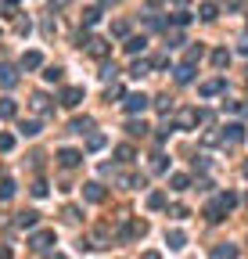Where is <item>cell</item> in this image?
Wrapping results in <instances>:
<instances>
[{"mask_svg":"<svg viewBox=\"0 0 248 259\" xmlns=\"http://www.w3.org/2000/svg\"><path fill=\"white\" fill-rule=\"evenodd\" d=\"M148 104H151V97H148V94H126L122 108H126L130 115H141V112H148Z\"/></svg>","mask_w":248,"mask_h":259,"instance_id":"7a4b0ae2","label":"cell"},{"mask_svg":"<svg viewBox=\"0 0 248 259\" xmlns=\"http://www.w3.org/2000/svg\"><path fill=\"white\" fill-rule=\"evenodd\" d=\"M198 18L201 22H216V18H220V7H216V4H201L198 7Z\"/></svg>","mask_w":248,"mask_h":259,"instance_id":"2e32d148","label":"cell"},{"mask_svg":"<svg viewBox=\"0 0 248 259\" xmlns=\"http://www.w3.org/2000/svg\"><path fill=\"white\" fill-rule=\"evenodd\" d=\"M148 72H151L148 62H133V69H130V76H137V80H141V76H148Z\"/></svg>","mask_w":248,"mask_h":259,"instance_id":"d6a6232c","label":"cell"},{"mask_svg":"<svg viewBox=\"0 0 248 259\" xmlns=\"http://www.w3.org/2000/svg\"><path fill=\"white\" fill-rule=\"evenodd\" d=\"M11 198H14V180L4 176V180H0V202H11Z\"/></svg>","mask_w":248,"mask_h":259,"instance_id":"603a6c76","label":"cell"},{"mask_svg":"<svg viewBox=\"0 0 248 259\" xmlns=\"http://www.w3.org/2000/svg\"><path fill=\"white\" fill-rule=\"evenodd\" d=\"M126 133H130V137H144V133H148V123H141V119H133V123L126 126Z\"/></svg>","mask_w":248,"mask_h":259,"instance_id":"f546056e","label":"cell"},{"mask_svg":"<svg viewBox=\"0 0 248 259\" xmlns=\"http://www.w3.org/2000/svg\"><path fill=\"white\" fill-rule=\"evenodd\" d=\"M148 4H162V0H148Z\"/></svg>","mask_w":248,"mask_h":259,"instance_id":"7dc6e473","label":"cell"},{"mask_svg":"<svg viewBox=\"0 0 248 259\" xmlns=\"http://www.w3.org/2000/svg\"><path fill=\"white\" fill-rule=\"evenodd\" d=\"M223 86H227L223 80H209V83L198 86V94H201V97H216V94H223Z\"/></svg>","mask_w":248,"mask_h":259,"instance_id":"8fae6325","label":"cell"},{"mask_svg":"<svg viewBox=\"0 0 248 259\" xmlns=\"http://www.w3.org/2000/svg\"><path fill=\"white\" fill-rule=\"evenodd\" d=\"M14 115H18V104L11 97H0V119H14Z\"/></svg>","mask_w":248,"mask_h":259,"instance_id":"ac0fdd59","label":"cell"},{"mask_svg":"<svg viewBox=\"0 0 248 259\" xmlns=\"http://www.w3.org/2000/svg\"><path fill=\"white\" fill-rule=\"evenodd\" d=\"M29 245H33V252H40V256H47L54 245H58V238H54V231H36L33 234V241H29Z\"/></svg>","mask_w":248,"mask_h":259,"instance_id":"6da1fadb","label":"cell"},{"mask_svg":"<svg viewBox=\"0 0 248 259\" xmlns=\"http://www.w3.org/2000/svg\"><path fill=\"white\" fill-rule=\"evenodd\" d=\"M83 198H86V202H104V187L97 184V180H90V184H83Z\"/></svg>","mask_w":248,"mask_h":259,"instance_id":"30bf717a","label":"cell"},{"mask_svg":"<svg viewBox=\"0 0 248 259\" xmlns=\"http://www.w3.org/2000/svg\"><path fill=\"white\" fill-rule=\"evenodd\" d=\"M36 220H40V212H33V209H25V212L14 216V223H18V227H36Z\"/></svg>","mask_w":248,"mask_h":259,"instance_id":"ffe728a7","label":"cell"},{"mask_svg":"<svg viewBox=\"0 0 248 259\" xmlns=\"http://www.w3.org/2000/svg\"><path fill=\"white\" fill-rule=\"evenodd\" d=\"M201 54H205V47L198 43V47H191V51H187V62H191V65H194V62H201Z\"/></svg>","mask_w":248,"mask_h":259,"instance_id":"d590c367","label":"cell"},{"mask_svg":"<svg viewBox=\"0 0 248 259\" xmlns=\"http://www.w3.org/2000/svg\"><path fill=\"white\" fill-rule=\"evenodd\" d=\"M22 69H43V54L40 51H25L22 54Z\"/></svg>","mask_w":248,"mask_h":259,"instance_id":"4fadbf2b","label":"cell"},{"mask_svg":"<svg viewBox=\"0 0 248 259\" xmlns=\"http://www.w3.org/2000/svg\"><path fill=\"white\" fill-rule=\"evenodd\" d=\"M212 256H216V259H223V256H238V249H234V245H216Z\"/></svg>","mask_w":248,"mask_h":259,"instance_id":"1f68e13d","label":"cell"},{"mask_svg":"<svg viewBox=\"0 0 248 259\" xmlns=\"http://www.w3.org/2000/svg\"><path fill=\"white\" fill-rule=\"evenodd\" d=\"M173 18V25H187L191 22V11H176V14H169Z\"/></svg>","mask_w":248,"mask_h":259,"instance_id":"836d02e7","label":"cell"},{"mask_svg":"<svg viewBox=\"0 0 248 259\" xmlns=\"http://www.w3.org/2000/svg\"><path fill=\"white\" fill-rule=\"evenodd\" d=\"M101 4H119V0H101Z\"/></svg>","mask_w":248,"mask_h":259,"instance_id":"bcb514c9","label":"cell"},{"mask_svg":"<svg viewBox=\"0 0 248 259\" xmlns=\"http://www.w3.org/2000/svg\"><path fill=\"white\" fill-rule=\"evenodd\" d=\"M115 159H119V162H133V159H137V151H133L130 144H119V148H115Z\"/></svg>","mask_w":248,"mask_h":259,"instance_id":"cb8c5ba5","label":"cell"},{"mask_svg":"<svg viewBox=\"0 0 248 259\" xmlns=\"http://www.w3.org/2000/svg\"><path fill=\"white\" fill-rule=\"evenodd\" d=\"M144 234H148V223L144 220H126V227H122V238H130V241L144 238Z\"/></svg>","mask_w":248,"mask_h":259,"instance_id":"5b68a950","label":"cell"},{"mask_svg":"<svg viewBox=\"0 0 248 259\" xmlns=\"http://www.w3.org/2000/svg\"><path fill=\"white\" fill-rule=\"evenodd\" d=\"M165 65H169V54H159V58L151 62V69H165Z\"/></svg>","mask_w":248,"mask_h":259,"instance_id":"60d3db41","label":"cell"},{"mask_svg":"<svg viewBox=\"0 0 248 259\" xmlns=\"http://www.w3.org/2000/svg\"><path fill=\"white\" fill-rule=\"evenodd\" d=\"M14 148V137L11 133H0V151H11Z\"/></svg>","mask_w":248,"mask_h":259,"instance_id":"8d00e7d4","label":"cell"},{"mask_svg":"<svg viewBox=\"0 0 248 259\" xmlns=\"http://www.w3.org/2000/svg\"><path fill=\"white\" fill-rule=\"evenodd\" d=\"M80 101H83V86H65L61 90V104H65V108H76Z\"/></svg>","mask_w":248,"mask_h":259,"instance_id":"9c48e42d","label":"cell"},{"mask_svg":"<svg viewBox=\"0 0 248 259\" xmlns=\"http://www.w3.org/2000/svg\"><path fill=\"white\" fill-rule=\"evenodd\" d=\"M223 7H227V11H238V7H241V0H223Z\"/></svg>","mask_w":248,"mask_h":259,"instance_id":"7bdbcfd3","label":"cell"},{"mask_svg":"<svg viewBox=\"0 0 248 259\" xmlns=\"http://www.w3.org/2000/svg\"><path fill=\"white\" fill-rule=\"evenodd\" d=\"M245 176H248V162H245Z\"/></svg>","mask_w":248,"mask_h":259,"instance_id":"681fc988","label":"cell"},{"mask_svg":"<svg viewBox=\"0 0 248 259\" xmlns=\"http://www.w3.org/2000/svg\"><path fill=\"white\" fill-rule=\"evenodd\" d=\"M173 76H176V83H191V80H194V65H191V62H183V65H176Z\"/></svg>","mask_w":248,"mask_h":259,"instance_id":"9a60e30c","label":"cell"},{"mask_svg":"<svg viewBox=\"0 0 248 259\" xmlns=\"http://www.w3.org/2000/svg\"><path fill=\"white\" fill-rule=\"evenodd\" d=\"M148 209H165V194L162 191H151L148 194Z\"/></svg>","mask_w":248,"mask_h":259,"instance_id":"83f0119b","label":"cell"},{"mask_svg":"<svg viewBox=\"0 0 248 259\" xmlns=\"http://www.w3.org/2000/svg\"><path fill=\"white\" fill-rule=\"evenodd\" d=\"M4 4H18V0H4Z\"/></svg>","mask_w":248,"mask_h":259,"instance_id":"c3c4849f","label":"cell"},{"mask_svg":"<svg viewBox=\"0 0 248 259\" xmlns=\"http://www.w3.org/2000/svg\"><path fill=\"white\" fill-rule=\"evenodd\" d=\"M29 104H33V112H40V115H47V112H51L47 94H33V101H29Z\"/></svg>","mask_w":248,"mask_h":259,"instance_id":"44dd1931","label":"cell"},{"mask_svg":"<svg viewBox=\"0 0 248 259\" xmlns=\"http://www.w3.org/2000/svg\"><path fill=\"white\" fill-rule=\"evenodd\" d=\"M83 43H86V51L94 54V58H108V51H112V47H108V40H101V36H86Z\"/></svg>","mask_w":248,"mask_h":259,"instance_id":"8992f818","label":"cell"},{"mask_svg":"<svg viewBox=\"0 0 248 259\" xmlns=\"http://www.w3.org/2000/svg\"><path fill=\"white\" fill-rule=\"evenodd\" d=\"M169 187H173V191H187L191 187V176L187 173H173V176H169Z\"/></svg>","mask_w":248,"mask_h":259,"instance_id":"e0dca14e","label":"cell"},{"mask_svg":"<svg viewBox=\"0 0 248 259\" xmlns=\"http://www.w3.org/2000/svg\"><path fill=\"white\" fill-rule=\"evenodd\" d=\"M165 245L173 249V252H180L183 245H187V234H183V231H169V234H165Z\"/></svg>","mask_w":248,"mask_h":259,"instance_id":"7c38bea8","label":"cell"},{"mask_svg":"<svg viewBox=\"0 0 248 259\" xmlns=\"http://www.w3.org/2000/svg\"><path fill=\"white\" fill-rule=\"evenodd\" d=\"M245 137H248V133H245L241 123H227V126H223V141H227V144H241Z\"/></svg>","mask_w":248,"mask_h":259,"instance_id":"52a82bcc","label":"cell"},{"mask_svg":"<svg viewBox=\"0 0 248 259\" xmlns=\"http://www.w3.org/2000/svg\"><path fill=\"white\" fill-rule=\"evenodd\" d=\"M227 212H230V209L223 205V198H216V202L205 205V220H209V223H220V220H227Z\"/></svg>","mask_w":248,"mask_h":259,"instance_id":"277c9868","label":"cell"},{"mask_svg":"<svg viewBox=\"0 0 248 259\" xmlns=\"http://www.w3.org/2000/svg\"><path fill=\"white\" fill-rule=\"evenodd\" d=\"M40 130H43V126L36 123V119H29V123H22V137H36Z\"/></svg>","mask_w":248,"mask_h":259,"instance_id":"4dcf8cb0","label":"cell"},{"mask_svg":"<svg viewBox=\"0 0 248 259\" xmlns=\"http://www.w3.org/2000/svg\"><path fill=\"white\" fill-rule=\"evenodd\" d=\"M61 72H65V69H58V65H47V69H43V80H47V83H61Z\"/></svg>","mask_w":248,"mask_h":259,"instance_id":"f1b7e54d","label":"cell"},{"mask_svg":"<svg viewBox=\"0 0 248 259\" xmlns=\"http://www.w3.org/2000/svg\"><path fill=\"white\" fill-rule=\"evenodd\" d=\"M115 72H119L115 65H104V69H101V76H104V80H108V83H112V80H115Z\"/></svg>","mask_w":248,"mask_h":259,"instance_id":"ab89813d","label":"cell"},{"mask_svg":"<svg viewBox=\"0 0 248 259\" xmlns=\"http://www.w3.org/2000/svg\"><path fill=\"white\" fill-rule=\"evenodd\" d=\"M201 119H209V112H201V108H183L176 123H180L183 130H191V126H198V123H201Z\"/></svg>","mask_w":248,"mask_h":259,"instance_id":"3957f363","label":"cell"},{"mask_svg":"<svg viewBox=\"0 0 248 259\" xmlns=\"http://www.w3.org/2000/svg\"><path fill=\"white\" fill-rule=\"evenodd\" d=\"M212 65H216V69H227V65H230V51H223V47L212 51Z\"/></svg>","mask_w":248,"mask_h":259,"instance_id":"d4e9b609","label":"cell"},{"mask_svg":"<svg viewBox=\"0 0 248 259\" xmlns=\"http://www.w3.org/2000/svg\"><path fill=\"white\" fill-rule=\"evenodd\" d=\"M241 54H248V40H245V43H241Z\"/></svg>","mask_w":248,"mask_h":259,"instance_id":"ee69618b","label":"cell"},{"mask_svg":"<svg viewBox=\"0 0 248 259\" xmlns=\"http://www.w3.org/2000/svg\"><path fill=\"white\" fill-rule=\"evenodd\" d=\"M173 4H176V7H183V4H187V0H173Z\"/></svg>","mask_w":248,"mask_h":259,"instance_id":"f6af8a7d","label":"cell"},{"mask_svg":"<svg viewBox=\"0 0 248 259\" xmlns=\"http://www.w3.org/2000/svg\"><path fill=\"white\" fill-rule=\"evenodd\" d=\"M94 130V119L83 115V119H72V133H90Z\"/></svg>","mask_w":248,"mask_h":259,"instance_id":"7402d4cb","label":"cell"},{"mask_svg":"<svg viewBox=\"0 0 248 259\" xmlns=\"http://www.w3.org/2000/svg\"><path fill=\"white\" fill-rule=\"evenodd\" d=\"M86 148H90V151H101V148H104V133H94V130H90V137H86Z\"/></svg>","mask_w":248,"mask_h":259,"instance_id":"484cf974","label":"cell"},{"mask_svg":"<svg viewBox=\"0 0 248 259\" xmlns=\"http://www.w3.org/2000/svg\"><path fill=\"white\" fill-rule=\"evenodd\" d=\"M33 194L43 198V194H47V184H43V180H36V184H33Z\"/></svg>","mask_w":248,"mask_h":259,"instance_id":"b9f144b4","label":"cell"},{"mask_svg":"<svg viewBox=\"0 0 248 259\" xmlns=\"http://www.w3.org/2000/svg\"><path fill=\"white\" fill-rule=\"evenodd\" d=\"M245 202H248V198H245Z\"/></svg>","mask_w":248,"mask_h":259,"instance_id":"f907efd6","label":"cell"},{"mask_svg":"<svg viewBox=\"0 0 248 259\" xmlns=\"http://www.w3.org/2000/svg\"><path fill=\"white\" fill-rule=\"evenodd\" d=\"M14 83H18V72H14L11 65H0V86H7V90H11Z\"/></svg>","mask_w":248,"mask_h":259,"instance_id":"5bb4252c","label":"cell"},{"mask_svg":"<svg viewBox=\"0 0 248 259\" xmlns=\"http://www.w3.org/2000/svg\"><path fill=\"white\" fill-rule=\"evenodd\" d=\"M151 173H165V155H155L151 159Z\"/></svg>","mask_w":248,"mask_h":259,"instance_id":"e575fe53","label":"cell"},{"mask_svg":"<svg viewBox=\"0 0 248 259\" xmlns=\"http://www.w3.org/2000/svg\"><path fill=\"white\" fill-rule=\"evenodd\" d=\"M126 33H130L126 22H115V25H112V36H126Z\"/></svg>","mask_w":248,"mask_h":259,"instance_id":"74e56055","label":"cell"},{"mask_svg":"<svg viewBox=\"0 0 248 259\" xmlns=\"http://www.w3.org/2000/svg\"><path fill=\"white\" fill-rule=\"evenodd\" d=\"M58 162L65 166V170H76V166L83 162V155H80L76 148H61V151H58Z\"/></svg>","mask_w":248,"mask_h":259,"instance_id":"ba28073f","label":"cell"},{"mask_svg":"<svg viewBox=\"0 0 248 259\" xmlns=\"http://www.w3.org/2000/svg\"><path fill=\"white\" fill-rule=\"evenodd\" d=\"M122 47H126V54H141V51L148 47V40H144V36H130Z\"/></svg>","mask_w":248,"mask_h":259,"instance_id":"d6986e66","label":"cell"},{"mask_svg":"<svg viewBox=\"0 0 248 259\" xmlns=\"http://www.w3.org/2000/svg\"><path fill=\"white\" fill-rule=\"evenodd\" d=\"M101 22V7H86L83 11V25H97Z\"/></svg>","mask_w":248,"mask_h":259,"instance_id":"4316f807","label":"cell"},{"mask_svg":"<svg viewBox=\"0 0 248 259\" xmlns=\"http://www.w3.org/2000/svg\"><path fill=\"white\" fill-rule=\"evenodd\" d=\"M169 216H173V220H183V216H187V209H183V205H173V209H169Z\"/></svg>","mask_w":248,"mask_h":259,"instance_id":"f35d334b","label":"cell"}]
</instances>
